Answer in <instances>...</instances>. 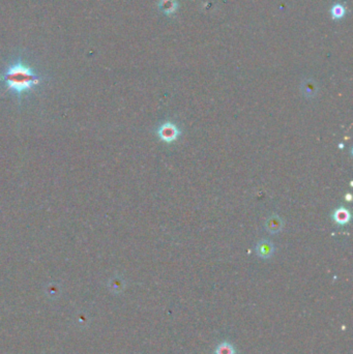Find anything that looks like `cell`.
<instances>
[{
	"label": "cell",
	"mask_w": 353,
	"mask_h": 354,
	"mask_svg": "<svg viewBox=\"0 0 353 354\" xmlns=\"http://www.w3.org/2000/svg\"><path fill=\"white\" fill-rule=\"evenodd\" d=\"M0 80L8 91L20 98L38 86L41 77L27 64L17 61L7 67Z\"/></svg>",
	"instance_id": "1"
},
{
	"label": "cell",
	"mask_w": 353,
	"mask_h": 354,
	"mask_svg": "<svg viewBox=\"0 0 353 354\" xmlns=\"http://www.w3.org/2000/svg\"><path fill=\"white\" fill-rule=\"evenodd\" d=\"M158 136L165 142H172L177 138L178 130L173 123L167 122L158 129Z\"/></svg>",
	"instance_id": "2"
},
{
	"label": "cell",
	"mask_w": 353,
	"mask_h": 354,
	"mask_svg": "<svg viewBox=\"0 0 353 354\" xmlns=\"http://www.w3.org/2000/svg\"><path fill=\"white\" fill-rule=\"evenodd\" d=\"M256 252L259 257H261L263 259H268L274 255L275 247L271 241L262 240V241L258 242L257 247H256Z\"/></svg>",
	"instance_id": "3"
},
{
	"label": "cell",
	"mask_w": 353,
	"mask_h": 354,
	"mask_svg": "<svg viewBox=\"0 0 353 354\" xmlns=\"http://www.w3.org/2000/svg\"><path fill=\"white\" fill-rule=\"evenodd\" d=\"M265 228L270 233H273V234L278 233L283 228L282 218L278 216H273L271 217H268L265 223Z\"/></svg>",
	"instance_id": "4"
},
{
	"label": "cell",
	"mask_w": 353,
	"mask_h": 354,
	"mask_svg": "<svg viewBox=\"0 0 353 354\" xmlns=\"http://www.w3.org/2000/svg\"><path fill=\"white\" fill-rule=\"evenodd\" d=\"M301 91L306 98H314L317 94L318 88L316 83L313 80H306L302 83Z\"/></svg>",
	"instance_id": "5"
},
{
	"label": "cell",
	"mask_w": 353,
	"mask_h": 354,
	"mask_svg": "<svg viewBox=\"0 0 353 354\" xmlns=\"http://www.w3.org/2000/svg\"><path fill=\"white\" fill-rule=\"evenodd\" d=\"M333 218H334V221L337 223H339V224H346L349 221L350 215H349L347 209L340 208V209L335 210V212H334Z\"/></svg>",
	"instance_id": "6"
},
{
	"label": "cell",
	"mask_w": 353,
	"mask_h": 354,
	"mask_svg": "<svg viewBox=\"0 0 353 354\" xmlns=\"http://www.w3.org/2000/svg\"><path fill=\"white\" fill-rule=\"evenodd\" d=\"M159 6H161L164 13L172 14L176 10V2L174 0H162Z\"/></svg>",
	"instance_id": "7"
},
{
	"label": "cell",
	"mask_w": 353,
	"mask_h": 354,
	"mask_svg": "<svg viewBox=\"0 0 353 354\" xmlns=\"http://www.w3.org/2000/svg\"><path fill=\"white\" fill-rule=\"evenodd\" d=\"M216 354H235V351L229 343L224 342L221 345H218L216 350Z\"/></svg>",
	"instance_id": "8"
},
{
	"label": "cell",
	"mask_w": 353,
	"mask_h": 354,
	"mask_svg": "<svg viewBox=\"0 0 353 354\" xmlns=\"http://www.w3.org/2000/svg\"><path fill=\"white\" fill-rule=\"evenodd\" d=\"M332 15L333 19H341L345 15V8L342 4H334L332 8Z\"/></svg>",
	"instance_id": "9"
}]
</instances>
